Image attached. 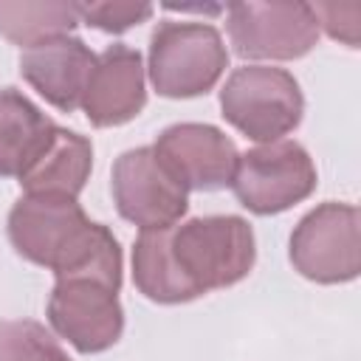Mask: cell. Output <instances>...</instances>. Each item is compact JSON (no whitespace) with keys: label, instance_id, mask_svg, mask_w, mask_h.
<instances>
[{"label":"cell","instance_id":"18","mask_svg":"<svg viewBox=\"0 0 361 361\" xmlns=\"http://www.w3.org/2000/svg\"><path fill=\"white\" fill-rule=\"evenodd\" d=\"M76 11L79 23L107 34H121L152 17V6L147 3H76Z\"/></svg>","mask_w":361,"mask_h":361},{"label":"cell","instance_id":"5","mask_svg":"<svg viewBox=\"0 0 361 361\" xmlns=\"http://www.w3.org/2000/svg\"><path fill=\"white\" fill-rule=\"evenodd\" d=\"M228 186L248 212L276 214L316 189V166L302 144L279 138L237 155Z\"/></svg>","mask_w":361,"mask_h":361},{"label":"cell","instance_id":"6","mask_svg":"<svg viewBox=\"0 0 361 361\" xmlns=\"http://www.w3.org/2000/svg\"><path fill=\"white\" fill-rule=\"evenodd\" d=\"M358 209L350 203H322L307 212L290 234V262L313 282L338 285L361 271Z\"/></svg>","mask_w":361,"mask_h":361},{"label":"cell","instance_id":"4","mask_svg":"<svg viewBox=\"0 0 361 361\" xmlns=\"http://www.w3.org/2000/svg\"><path fill=\"white\" fill-rule=\"evenodd\" d=\"M220 107L226 121L243 135L271 144L302 121L305 99L299 82L285 68L243 65L226 79L220 90Z\"/></svg>","mask_w":361,"mask_h":361},{"label":"cell","instance_id":"15","mask_svg":"<svg viewBox=\"0 0 361 361\" xmlns=\"http://www.w3.org/2000/svg\"><path fill=\"white\" fill-rule=\"evenodd\" d=\"M169 228H147L138 234L133 248V279H135V288L152 302H161V305L192 302L200 293L183 276V271L172 257Z\"/></svg>","mask_w":361,"mask_h":361},{"label":"cell","instance_id":"13","mask_svg":"<svg viewBox=\"0 0 361 361\" xmlns=\"http://www.w3.org/2000/svg\"><path fill=\"white\" fill-rule=\"evenodd\" d=\"M93 169V147L85 135L56 127L34 161L20 172L25 195H65L76 197Z\"/></svg>","mask_w":361,"mask_h":361},{"label":"cell","instance_id":"19","mask_svg":"<svg viewBox=\"0 0 361 361\" xmlns=\"http://www.w3.org/2000/svg\"><path fill=\"white\" fill-rule=\"evenodd\" d=\"M319 23V31L324 28L333 39L358 48L361 39V3L350 0V3H316L310 6Z\"/></svg>","mask_w":361,"mask_h":361},{"label":"cell","instance_id":"8","mask_svg":"<svg viewBox=\"0 0 361 361\" xmlns=\"http://www.w3.org/2000/svg\"><path fill=\"white\" fill-rule=\"evenodd\" d=\"M48 322L79 353H102L124 330L118 288L90 276H62L48 299Z\"/></svg>","mask_w":361,"mask_h":361},{"label":"cell","instance_id":"14","mask_svg":"<svg viewBox=\"0 0 361 361\" xmlns=\"http://www.w3.org/2000/svg\"><path fill=\"white\" fill-rule=\"evenodd\" d=\"M56 124L20 90L0 87V178H20Z\"/></svg>","mask_w":361,"mask_h":361},{"label":"cell","instance_id":"10","mask_svg":"<svg viewBox=\"0 0 361 361\" xmlns=\"http://www.w3.org/2000/svg\"><path fill=\"white\" fill-rule=\"evenodd\" d=\"M152 152L186 192L226 189L240 155L226 133L195 121L166 127L152 144Z\"/></svg>","mask_w":361,"mask_h":361},{"label":"cell","instance_id":"12","mask_svg":"<svg viewBox=\"0 0 361 361\" xmlns=\"http://www.w3.org/2000/svg\"><path fill=\"white\" fill-rule=\"evenodd\" d=\"M96 56L79 37H56L31 45L20 54L23 79L54 107L73 113L82 107V96L90 79Z\"/></svg>","mask_w":361,"mask_h":361},{"label":"cell","instance_id":"1","mask_svg":"<svg viewBox=\"0 0 361 361\" xmlns=\"http://www.w3.org/2000/svg\"><path fill=\"white\" fill-rule=\"evenodd\" d=\"M110 228L90 223L76 197L23 195L8 212V240L20 257L51 268L54 276L85 262Z\"/></svg>","mask_w":361,"mask_h":361},{"label":"cell","instance_id":"3","mask_svg":"<svg viewBox=\"0 0 361 361\" xmlns=\"http://www.w3.org/2000/svg\"><path fill=\"white\" fill-rule=\"evenodd\" d=\"M228 65L223 37L209 23L164 20L149 37V79L166 99H192L217 85Z\"/></svg>","mask_w":361,"mask_h":361},{"label":"cell","instance_id":"2","mask_svg":"<svg viewBox=\"0 0 361 361\" xmlns=\"http://www.w3.org/2000/svg\"><path fill=\"white\" fill-rule=\"evenodd\" d=\"M169 245L178 268L197 288V293L245 279L257 259L254 231L243 217L234 214L175 223L169 228Z\"/></svg>","mask_w":361,"mask_h":361},{"label":"cell","instance_id":"17","mask_svg":"<svg viewBox=\"0 0 361 361\" xmlns=\"http://www.w3.org/2000/svg\"><path fill=\"white\" fill-rule=\"evenodd\" d=\"M0 361H71L62 344L31 319L0 322Z\"/></svg>","mask_w":361,"mask_h":361},{"label":"cell","instance_id":"7","mask_svg":"<svg viewBox=\"0 0 361 361\" xmlns=\"http://www.w3.org/2000/svg\"><path fill=\"white\" fill-rule=\"evenodd\" d=\"M226 28L245 59H299L319 42L310 3H231Z\"/></svg>","mask_w":361,"mask_h":361},{"label":"cell","instance_id":"16","mask_svg":"<svg viewBox=\"0 0 361 361\" xmlns=\"http://www.w3.org/2000/svg\"><path fill=\"white\" fill-rule=\"evenodd\" d=\"M79 23L76 3H0V34L14 45L68 37Z\"/></svg>","mask_w":361,"mask_h":361},{"label":"cell","instance_id":"11","mask_svg":"<svg viewBox=\"0 0 361 361\" xmlns=\"http://www.w3.org/2000/svg\"><path fill=\"white\" fill-rule=\"evenodd\" d=\"M147 104V79L141 54L130 45L104 48L90 71L82 110L93 127H118L133 121Z\"/></svg>","mask_w":361,"mask_h":361},{"label":"cell","instance_id":"9","mask_svg":"<svg viewBox=\"0 0 361 361\" xmlns=\"http://www.w3.org/2000/svg\"><path fill=\"white\" fill-rule=\"evenodd\" d=\"M113 200L124 220L147 228H169L180 223L189 206V192L155 158L152 147H135L113 164Z\"/></svg>","mask_w":361,"mask_h":361}]
</instances>
